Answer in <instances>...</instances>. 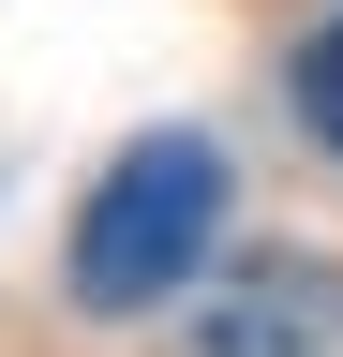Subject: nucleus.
Masks as SVG:
<instances>
[{
    "instance_id": "nucleus-1",
    "label": "nucleus",
    "mask_w": 343,
    "mask_h": 357,
    "mask_svg": "<svg viewBox=\"0 0 343 357\" xmlns=\"http://www.w3.org/2000/svg\"><path fill=\"white\" fill-rule=\"evenodd\" d=\"M224 208H239V178H224V134H194V119H164L135 134L90 194H75V238H60V298L75 312H105V328H135V312H164L209 268V238H224Z\"/></svg>"
},
{
    "instance_id": "nucleus-2",
    "label": "nucleus",
    "mask_w": 343,
    "mask_h": 357,
    "mask_svg": "<svg viewBox=\"0 0 343 357\" xmlns=\"http://www.w3.org/2000/svg\"><path fill=\"white\" fill-rule=\"evenodd\" d=\"M343 342V268H239L164 357H328Z\"/></svg>"
},
{
    "instance_id": "nucleus-3",
    "label": "nucleus",
    "mask_w": 343,
    "mask_h": 357,
    "mask_svg": "<svg viewBox=\"0 0 343 357\" xmlns=\"http://www.w3.org/2000/svg\"><path fill=\"white\" fill-rule=\"evenodd\" d=\"M284 105H298V134H314V149L343 164V15L298 45V60H284Z\"/></svg>"
}]
</instances>
